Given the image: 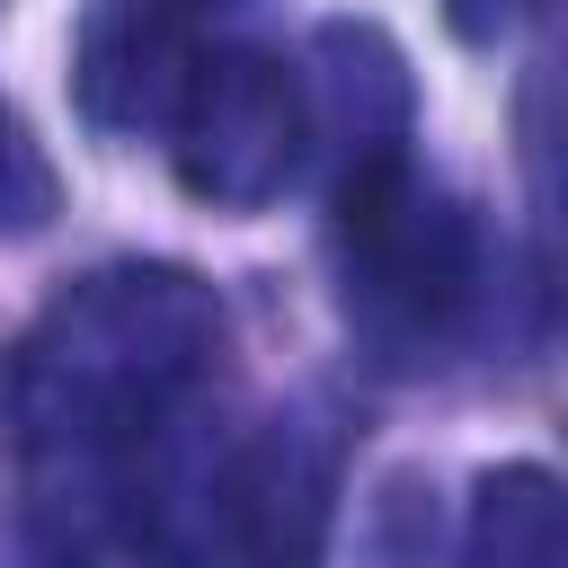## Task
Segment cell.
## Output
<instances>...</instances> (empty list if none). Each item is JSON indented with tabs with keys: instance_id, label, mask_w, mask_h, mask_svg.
<instances>
[{
	"instance_id": "cell-9",
	"label": "cell",
	"mask_w": 568,
	"mask_h": 568,
	"mask_svg": "<svg viewBox=\"0 0 568 568\" xmlns=\"http://www.w3.org/2000/svg\"><path fill=\"white\" fill-rule=\"evenodd\" d=\"M0 568H89L62 506H9L0 515Z\"/></svg>"
},
{
	"instance_id": "cell-3",
	"label": "cell",
	"mask_w": 568,
	"mask_h": 568,
	"mask_svg": "<svg viewBox=\"0 0 568 568\" xmlns=\"http://www.w3.org/2000/svg\"><path fill=\"white\" fill-rule=\"evenodd\" d=\"M311 151V106L302 71L266 44H213L195 53V80L169 115V160L178 186L213 213H257L302 178Z\"/></svg>"
},
{
	"instance_id": "cell-11",
	"label": "cell",
	"mask_w": 568,
	"mask_h": 568,
	"mask_svg": "<svg viewBox=\"0 0 568 568\" xmlns=\"http://www.w3.org/2000/svg\"><path fill=\"white\" fill-rule=\"evenodd\" d=\"M186 9H231V0H186Z\"/></svg>"
},
{
	"instance_id": "cell-1",
	"label": "cell",
	"mask_w": 568,
	"mask_h": 568,
	"mask_svg": "<svg viewBox=\"0 0 568 568\" xmlns=\"http://www.w3.org/2000/svg\"><path fill=\"white\" fill-rule=\"evenodd\" d=\"M222 293L186 266L124 257L62 284L0 355V453L53 497L124 506L222 373Z\"/></svg>"
},
{
	"instance_id": "cell-5",
	"label": "cell",
	"mask_w": 568,
	"mask_h": 568,
	"mask_svg": "<svg viewBox=\"0 0 568 568\" xmlns=\"http://www.w3.org/2000/svg\"><path fill=\"white\" fill-rule=\"evenodd\" d=\"M195 9L186 0H98L89 27H80V53H71V89H80V115L115 142H142V133H169L186 80H195Z\"/></svg>"
},
{
	"instance_id": "cell-6",
	"label": "cell",
	"mask_w": 568,
	"mask_h": 568,
	"mask_svg": "<svg viewBox=\"0 0 568 568\" xmlns=\"http://www.w3.org/2000/svg\"><path fill=\"white\" fill-rule=\"evenodd\" d=\"M302 106H311V142H328V169L382 142H408V62L382 27H320L311 36V71H302Z\"/></svg>"
},
{
	"instance_id": "cell-2",
	"label": "cell",
	"mask_w": 568,
	"mask_h": 568,
	"mask_svg": "<svg viewBox=\"0 0 568 568\" xmlns=\"http://www.w3.org/2000/svg\"><path fill=\"white\" fill-rule=\"evenodd\" d=\"M328 248L346 275V320L382 364H435L479 311V222L417 169L408 142L328 169Z\"/></svg>"
},
{
	"instance_id": "cell-10",
	"label": "cell",
	"mask_w": 568,
	"mask_h": 568,
	"mask_svg": "<svg viewBox=\"0 0 568 568\" xmlns=\"http://www.w3.org/2000/svg\"><path fill=\"white\" fill-rule=\"evenodd\" d=\"M550 0H444V27L462 44H515L524 27H541Z\"/></svg>"
},
{
	"instance_id": "cell-4",
	"label": "cell",
	"mask_w": 568,
	"mask_h": 568,
	"mask_svg": "<svg viewBox=\"0 0 568 568\" xmlns=\"http://www.w3.org/2000/svg\"><path fill=\"white\" fill-rule=\"evenodd\" d=\"M337 532V426L275 408L213 470V541L231 568H320Z\"/></svg>"
},
{
	"instance_id": "cell-8",
	"label": "cell",
	"mask_w": 568,
	"mask_h": 568,
	"mask_svg": "<svg viewBox=\"0 0 568 568\" xmlns=\"http://www.w3.org/2000/svg\"><path fill=\"white\" fill-rule=\"evenodd\" d=\"M62 213V178L44 160V142L27 133V115L0 98V240H27Z\"/></svg>"
},
{
	"instance_id": "cell-7",
	"label": "cell",
	"mask_w": 568,
	"mask_h": 568,
	"mask_svg": "<svg viewBox=\"0 0 568 568\" xmlns=\"http://www.w3.org/2000/svg\"><path fill=\"white\" fill-rule=\"evenodd\" d=\"M462 568H568V497L541 462H497L462 515Z\"/></svg>"
}]
</instances>
